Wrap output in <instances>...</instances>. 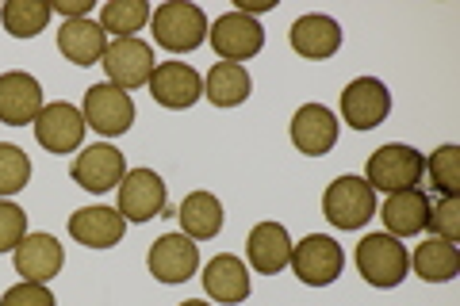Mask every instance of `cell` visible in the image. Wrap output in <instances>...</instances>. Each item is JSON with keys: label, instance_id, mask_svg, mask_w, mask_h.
I'll return each mask as SVG.
<instances>
[{"label": "cell", "instance_id": "cell-8", "mask_svg": "<svg viewBox=\"0 0 460 306\" xmlns=\"http://www.w3.org/2000/svg\"><path fill=\"white\" fill-rule=\"evenodd\" d=\"M84 127H93L96 135L104 138H115V135H127V130L135 127V100L131 92L115 89V84H93L89 92H84Z\"/></svg>", "mask_w": 460, "mask_h": 306}, {"label": "cell", "instance_id": "cell-21", "mask_svg": "<svg viewBox=\"0 0 460 306\" xmlns=\"http://www.w3.org/2000/svg\"><path fill=\"white\" fill-rule=\"evenodd\" d=\"M380 218H384L387 234L399 238V241L422 234L426 223H429V196L422 192V188H402V192H392L384 199Z\"/></svg>", "mask_w": 460, "mask_h": 306}, {"label": "cell", "instance_id": "cell-24", "mask_svg": "<svg viewBox=\"0 0 460 306\" xmlns=\"http://www.w3.org/2000/svg\"><path fill=\"white\" fill-rule=\"evenodd\" d=\"M181 234L192 241H211L223 230V203L211 192H189L181 203Z\"/></svg>", "mask_w": 460, "mask_h": 306}, {"label": "cell", "instance_id": "cell-19", "mask_svg": "<svg viewBox=\"0 0 460 306\" xmlns=\"http://www.w3.org/2000/svg\"><path fill=\"white\" fill-rule=\"evenodd\" d=\"M204 291L219 302V306H238V302H246L250 299V268H246V260L234 257V253H219V257H211L208 265H204Z\"/></svg>", "mask_w": 460, "mask_h": 306}, {"label": "cell", "instance_id": "cell-20", "mask_svg": "<svg viewBox=\"0 0 460 306\" xmlns=\"http://www.w3.org/2000/svg\"><path fill=\"white\" fill-rule=\"evenodd\" d=\"M292 50L307 62H326L341 50V23L323 12H307L292 23Z\"/></svg>", "mask_w": 460, "mask_h": 306}, {"label": "cell", "instance_id": "cell-33", "mask_svg": "<svg viewBox=\"0 0 460 306\" xmlns=\"http://www.w3.org/2000/svg\"><path fill=\"white\" fill-rule=\"evenodd\" d=\"M0 306H58V302H54V291L47 284L20 280L16 287H8L4 295H0Z\"/></svg>", "mask_w": 460, "mask_h": 306}, {"label": "cell", "instance_id": "cell-31", "mask_svg": "<svg viewBox=\"0 0 460 306\" xmlns=\"http://www.w3.org/2000/svg\"><path fill=\"white\" fill-rule=\"evenodd\" d=\"M429 238H441L456 245L460 241V199H438L429 203Z\"/></svg>", "mask_w": 460, "mask_h": 306}, {"label": "cell", "instance_id": "cell-29", "mask_svg": "<svg viewBox=\"0 0 460 306\" xmlns=\"http://www.w3.org/2000/svg\"><path fill=\"white\" fill-rule=\"evenodd\" d=\"M429 188L441 196V199H460V145L445 142L429 153Z\"/></svg>", "mask_w": 460, "mask_h": 306}, {"label": "cell", "instance_id": "cell-5", "mask_svg": "<svg viewBox=\"0 0 460 306\" xmlns=\"http://www.w3.org/2000/svg\"><path fill=\"white\" fill-rule=\"evenodd\" d=\"M292 272L307 287H330L345 268V249L330 234H307L299 245H292Z\"/></svg>", "mask_w": 460, "mask_h": 306}, {"label": "cell", "instance_id": "cell-18", "mask_svg": "<svg viewBox=\"0 0 460 306\" xmlns=\"http://www.w3.org/2000/svg\"><path fill=\"white\" fill-rule=\"evenodd\" d=\"M127 234V218L115 207H81L69 214V238L84 249H111Z\"/></svg>", "mask_w": 460, "mask_h": 306}, {"label": "cell", "instance_id": "cell-16", "mask_svg": "<svg viewBox=\"0 0 460 306\" xmlns=\"http://www.w3.org/2000/svg\"><path fill=\"white\" fill-rule=\"evenodd\" d=\"M12 265L27 284H50L66 268V249L54 234H27L12 253Z\"/></svg>", "mask_w": 460, "mask_h": 306}, {"label": "cell", "instance_id": "cell-13", "mask_svg": "<svg viewBox=\"0 0 460 306\" xmlns=\"http://www.w3.org/2000/svg\"><path fill=\"white\" fill-rule=\"evenodd\" d=\"M146 268L157 284H184L199 268V245L184 234H162L150 245Z\"/></svg>", "mask_w": 460, "mask_h": 306}, {"label": "cell", "instance_id": "cell-14", "mask_svg": "<svg viewBox=\"0 0 460 306\" xmlns=\"http://www.w3.org/2000/svg\"><path fill=\"white\" fill-rule=\"evenodd\" d=\"M150 96L169 111H189L204 96V77L184 62H157L150 73Z\"/></svg>", "mask_w": 460, "mask_h": 306}, {"label": "cell", "instance_id": "cell-11", "mask_svg": "<svg viewBox=\"0 0 460 306\" xmlns=\"http://www.w3.org/2000/svg\"><path fill=\"white\" fill-rule=\"evenodd\" d=\"M392 115V92L376 77H357L341 92V119L353 130H376Z\"/></svg>", "mask_w": 460, "mask_h": 306}, {"label": "cell", "instance_id": "cell-28", "mask_svg": "<svg viewBox=\"0 0 460 306\" xmlns=\"http://www.w3.org/2000/svg\"><path fill=\"white\" fill-rule=\"evenodd\" d=\"M150 4L146 0H108L104 8H100V27H104V35H115V39H138V31L146 27L150 20Z\"/></svg>", "mask_w": 460, "mask_h": 306}, {"label": "cell", "instance_id": "cell-4", "mask_svg": "<svg viewBox=\"0 0 460 306\" xmlns=\"http://www.w3.org/2000/svg\"><path fill=\"white\" fill-rule=\"evenodd\" d=\"M323 214L338 230H361L376 214V192L365 177H338L323 192Z\"/></svg>", "mask_w": 460, "mask_h": 306}, {"label": "cell", "instance_id": "cell-25", "mask_svg": "<svg viewBox=\"0 0 460 306\" xmlns=\"http://www.w3.org/2000/svg\"><path fill=\"white\" fill-rule=\"evenodd\" d=\"M253 92V81L246 66H234V62H215L211 73L204 77V96L211 100L215 108H238L246 104Z\"/></svg>", "mask_w": 460, "mask_h": 306}, {"label": "cell", "instance_id": "cell-17", "mask_svg": "<svg viewBox=\"0 0 460 306\" xmlns=\"http://www.w3.org/2000/svg\"><path fill=\"white\" fill-rule=\"evenodd\" d=\"M292 145L304 157H326L338 145V115L326 104H304L292 115Z\"/></svg>", "mask_w": 460, "mask_h": 306}, {"label": "cell", "instance_id": "cell-9", "mask_svg": "<svg viewBox=\"0 0 460 306\" xmlns=\"http://www.w3.org/2000/svg\"><path fill=\"white\" fill-rule=\"evenodd\" d=\"M100 66L108 69V84H115V89H142V84H150L154 73V47L146 39H111Z\"/></svg>", "mask_w": 460, "mask_h": 306}, {"label": "cell", "instance_id": "cell-30", "mask_svg": "<svg viewBox=\"0 0 460 306\" xmlns=\"http://www.w3.org/2000/svg\"><path fill=\"white\" fill-rule=\"evenodd\" d=\"M27 184H31V157L20 145L0 142V199L20 196Z\"/></svg>", "mask_w": 460, "mask_h": 306}, {"label": "cell", "instance_id": "cell-6", "mask_svg": "<svg viewBox=\"0 0 460 306\" xmlns=\"http://www.w3.org/2000/svg\"><path fill=\"white\" fill-rule=\"evenodd\" d=\"M208 42L215 47V54L223 57V62H250V57L261 54L265 47V27L257 23L253 16H246V12H226V16H219L215 23H208Z\"/></svg>", "mask_w": 460, "mask_h": 306}, {"label": "cell", "instance_id": "cell-32", "mask_svg": "<svg viewBox=\"0 0 460 306\" xmlns=\"http://www.w3.org/2000/svg\"><path fill=\"white\" fill-rule=\"evenodd\" d=\"M27 238V214L20 203L0 199V253H16V245Z\"/></svg>", "mask_w": 460, "mask_h": 306}, {"label": "cell", "instance_id": "cell-10", "mask_svg": "<svg viewBox=\"0 0 460 306\" xmlns=\"http://www.w3.org/2000/svg\"><path fill=\"white\" fill-rule=\"evenodd\" d=\"M77 188L93 196H104L111 188H119V180L127 177V162L123 153L108 142H96V145H84V150L74 157V169H69Z\"/></svg>", "mask_w": 460, "mask_h": 306}, {"label": "cell", "instance_id": "cell-22", "mask_svg": "<svg viewBox=\"0 0 460 306\" xmlns=\"http://www.w3.org/2000/svg\"><path fill=\"white\" fill-rule=\"evenodd\" d=\"M246 260L253 272L261 275H280L292 260V238L280 223H257L246 238Z\"/></svg>", "mask_w": 460, "mask_h": 306}, {"label": "cell", "instance_id": "cell-27", "mask_svg": "<svg viewBox=\"0 0 460 306\" xmlns=\"http://www.w3.org/2000/svg\"><path fill=\"white\" fill-rule=\"evenodd\" d=\"M50 4L47 0H8L4 8H0V23H4V31L12 39H35L47 31L50 23Z\"/></svg>", "mask_w": 460, "mask_h": 306}, {"label": "cell", "instance_id": "cell-1", "mask_svg": "<svg viewBox=\"0 0 460 306\" xmlns=\"http://www.w3.org/2000/svg\"><path fill=\"white\" fill-rule=\"evenodd\" d=\"M154 20V42L169 54H192L208 42V16L199 4L189 0H165L150 12Z\"/></svg>", "mask_w": 460, "mask_h": 306}, {"label": "cell", "instance_id": "cell-3", "mask_svg": "<svg viewBox=\"0 0 460 306\" xmlns=\"http://www.w3.org/2000/svg\"><path fill=\"white\" fill-rule=\"evenodd\" d=\"M357 272H361V280L368 287H399L402 280H407V268H411V253L407 245H399V238L392 234H368L357 241Z\"/></svg>", "mask_w": 460, "mask_h": 306}, {"label": "cell", "instance_id": "cell-34", "mask_svg": "<svg viewBox=\"0 0 460 306\" xmlns=\"http://www.w3.org/2000/svg\"><path fill=\"white\" fill-rule=\"evenodd\" d=\"M50 12H58L62 23L66 20H84L93 12V0H58V4H50Z\"/></svg>", "mask_w": 460, "mask_h": 306}, {"label": "cell", "instance_id": "cell-15", "mask_svg": "<svg viewBox=\"0 0 460 306\" xmlns=\"http://www.w3.org/2000/svg\"><path fill=\"white\" fill-rule=\"evenodd\" d=\"M47 108L42 100V84L23 69L0 73V123L8 127H31L39 111Z\"/></svg>", "mask_w": 460, "mask_h": 306}, {"label": "cell", "instance_id": "cell-12", "mask_svg": "<svg viewBox=\"0 0 460 306\" xmlns=\"http://www.w3.org/2000/svg\"><path fill=\"white\" fill-rule=\"evenodd\" d=\"M84 115L81 108L74 104H66V100H54V104H47L39 111V119H35V138L39 145L47 153H74L81 150V142H84Z\"/></svg>", "mask_w": 460, "mask_h": 306}, {"label": "cell", "instance_id": "cell-26", "mask_svg": "<svg viewBox=\"0 0 460 306\" xmlns=\"http://www.w3.org/2000/svg\"><path fill=\"white\" fill-rule=\"evenodd\" d=\"M411 268H414V275H422L426 284H449L460 272V249L441 238H426L419 249H414Z\"/></svg>", "mask_w": 460, "mask_h": 306}, {"label": "cell", "instance_id": "cell-2", "mask_svg": "<svg viewBox=\"0 0 460 306\" xmlns=\"http://www.w3.org/2000/svg\"><path fill=\"white\" fill-rule=\"evenodd\" d=\"M426 177V157L414 150V145L402 142H387L376 153L368 157L365 165V180L372 192H402V188H419Z\"/></svg>", "mask_w": 460, "mask_h": 306}, {"label": "cell", "instance_id": "cell-23", "mask_svg": "<svg viewBox=\"0 0 460 306\" xmlns=\"http://www.w3.org/2000/svg\"><path fill=\"white\" fill-rule=\"evenodd\" d=\"M58 50H62L66 62H74V66H96L100 57H104L108 50V35H104V27H100L93 16H84V20H66L62 23V31H58Z\"/></svg>", "mask_w": 460, "mask_h": 306}, {"label": "cell", "instance_id": "cell-35", "mask_svg": "<svg viewBox=\"0 0 460 306\" xmlns=\"http://www.w3.org/2000/svg\"><path fill=\"white\" fill-rule=\"evenodd\" d=\"M181 306H211V302H204V299H189V302H181Z\"/></svg>", "mask_w": 460, "mask_h": 306}, {"label": "cell", "instance_id": "cell-7", "mask_svg": "<svg viewBox=\"0 0 460 306\" xmlns=\"http://www.w3.org/2000/svg\"><path fill=\"white\" fill-rule=\"evenodd\" d=\"M165 207H169L165 180L154 169H127V177L119 180V196H115V211L127 223H150V218H162Z\"/></svg>", "mask_w": 460, "mask_h": 306}]
</instances>
